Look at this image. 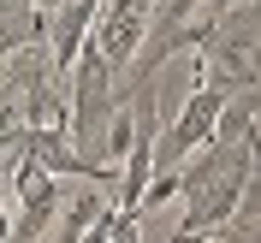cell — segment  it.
<instances>
[{
  "instance_id": "obj_8",
  "label": "cell",
  "mask_w": 261,
  "mask_h": 243,
  "mask_svg": "<svg viewBox=\"0 0 261 243\" xmlns=\"http://www.w3.org/2000/svg\"><path fill=\"white\" fill-rule=\"evenodd\" d=\"M255 208H261V196H255ZM244 243H261V213H255V226L244 231Z\"/></svg>"
},
{
  "instance_id": "obj_5",
  "label": "cell",
  "mask_w": 261,
  "mask_h": 243,
  "mask_svg": "<svg viewBox=\"0 0 261 243\" xmlns=\"http://www.w3.org/2000/svg\"><path fill=\"white\" fill-rule=\"evenodd\" d=\"M107 0H54V36H48V60L60 65V77H71V65L83 60L89 36H95V18Z\"/></svg>"
},
{
  "instance_id": "obj_2",
  "label": "cell",
  "mask_w": 261,
  "mask_h": 243,
  "mask_svg": "<svg viewBox=\"0 0 261 243\" xmlns=\"http://www.w3.org/2000/svg\"><path fill=\"white\" fill-rule=\"evenodd\" d=\"M226 101H231V89H226V83H214V77H202V71H196L190 95H184L178 119H172V130H166V143H161V166H172V172H178L190 154H202V148L220 137Z\"/></svg>"
},
{
  "instance_id": "obj_3",
  "label": "cell",
  "mask_w": 261,
  "mask_h": 243,
  "mask_svg": "<svg viewBox=\"0 0 261 243\" xmlns=\"http://www.w3.org/2000/svg\"><path fill=\"white\" fill-rule=\"evenodd\" d=\"M6 178H12V190H18V220L6 226V243H36L54 226V213H60V178H54L48 166H36V160L12 166Z\"/></svg>"
},
{
  "instance_id": "obj_7",
  "label": "cell",
  "mask_w": 261,
  "mask_h": 243,
  "mask_svg": "<svg viewBox=\"0 0 261 243\" xmlns=\"http://www.w3.org/2000/svg\"><path fill=\"white\" fill-rule=\"evenodd\" d=\"M113 243H143V213H125V208H119V231H113Z\"/></svg>"
},
{
  "instance_id": "obj_4",
  "label": "cell",
  "mask_w": 261,
  "mask_h": 243,
  "mask_svg": "<svg viewBox=\"0 0 261 243\" xmlns=\"http://www.w3.org/2000/svg\"><path fill=\"white\" fill-rule=\"evenodd\" d=\"M148 30H154V0H107L101 18H95V42H101V53H107L119 71L143 53Z\"/></svg>"
},
{
  "instance_id": "obj_1",
  "label": "cell",
  "mask_w": 261,
  "mask_h": 243,
  "mask_svg": "<svg viewBox=\"0 0 261 243\" xmlns=\"http://www.w3.org/2000/svg\"><path fill=\"white\" fill-rule=\"evenodd\" d=\"M178 172H184V220H178V231H220V226H231V213L249 202V178L261 172V130L214 137Z\"/></svg>"
},
{
  "instance_id": "obj_6",
  "label": "cell",
  "mask_w": 261,
  "mask_h": 243,
  "mask_svg": "<svg viewBox=\"0 0 261 243\" xmlns=\"http://www.w3.org/2000/svg\"><path fill=\"white\" fill-rule=\"evenodd\" d=\"M101 190H107V184H83V190L65 202V220H60V237H54V243H83V237H89V226H95L101 213L113 208Z\"/></svg>"
}]
</instances>
